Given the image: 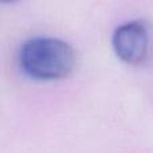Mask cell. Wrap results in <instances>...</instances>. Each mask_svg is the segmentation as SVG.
Here are the masks:
<instances>
[{
    "label": "cell",
    "instance_id": "obj_1",
    "mask_svg": "<svg viewBox=\"0 0 153 153\" xmlns=\"http://www.w3.org/2000/svg\"><path fill=\"white\" fill-rule=\"evenodd\" d=\"M20 67L32 79L54 81L66 78L76 63L75 51L69 43L56 38H32L19 54Z\"/></svg>",
    "mask_w": 153,
    "mask_h": 153
},
{
    "label": "cell",
    "instance_id": "obj_2",
    "mask_svg": "<svg viewBox=\"0 0 153 153\" xmlns=\"http://www.w3.org/2000/svg\"><path fill=\"white\" fill-rule=\"evenodd\" d=\"M111 43L116 55L122 62L128 65H141L149 51L148 28L140 20L125 23L117 27Z\"/></svg>",
    "mask_w": 153,
    "mask_h": 153
},
{
    "label": "cell",
    "instance_id": "obj_3",
    "mask_svg": "<svg viewBox=\"0 0 153 153\" xmlns=\"http://www.w3.org/2000/svg\"><path fill=\"white\" fill-rule=\"evenodd\" d=\"M18 0H0V4H10V3H15Z\"/></svg>",
    "mask_w": 153,
    "mask_h": 153
}]
</instances>
